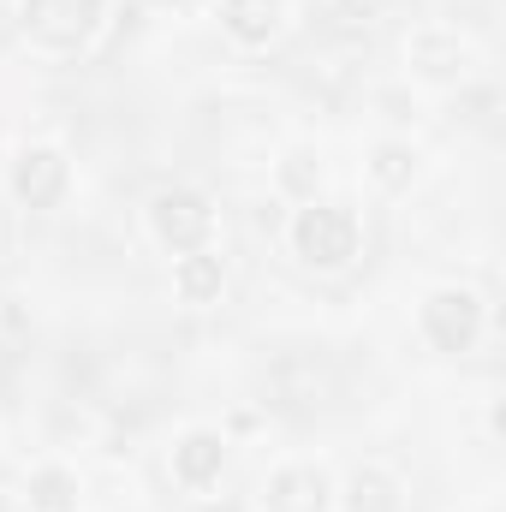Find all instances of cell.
Wrapping results in <instances>:
<instances>
[{"mask_svg": "<svg viewBox=\"0 0 506 512\" xmlns=\"http://www.w3.org/2000/svg\"><path fill=\"white\" fill-rule=\"evenodd\" d=\"M364 245H370V233H364V215H358V203H346V197H310V203H292V215H286V256L304 268V274H316V280H340V274H352L358 262H364Z\"/></svg>", "mask_w": 506, "mask_h": 512, "instance_id": "cell-1", "label": "cell"}, {"mask_svg": "<svg viewBox=\"0 0 506 512\" xmlns=\"http://www.w3.org/2000/svg\"><path fill=\"white\" fill-rule=\"evenodd\" d=\"M411 328L423 340L429 358H477L483 340H489V298L471 286V280H429L417 292V310H411Z\"/></svg>", "mask_w": 506, "mask_h": 512, "instance_id": "cell-2", "label": "cell"}, {"mask_svg": "<svg viewBox=\"0 0 506 512\" xmlns=\"http://www.w3.org/2000/svg\"><path fill=\"white\" fill-rule=\"evenodd\" d=\"M78 191V161L60 137H24L6 155V197L24 215H60Z\"/></svg>", "mask_w": 506, "mask_h": 512, "instance_id": "cell-3", "label": "cell"}, {"mask_svg": "<svg viewBox=\"0 0 506 512\" xmlns=\"http://www.w3.org/2000/svg\"><path fill=\"white\" fill-rule=\"evenodd\" d=\"M143 233L149 245L167 256L197 251V245H215L221 239V209L203 185L191 179H161L149 197H143Z\"/></svg>", "mask_w": 506, "mask_h": 512, "instance_id": "cell-4", "label": "cell"}, {"mask_svg": "<svg viewBox=\"0 0 506 512\" xmlns=\"http://www.w3.org/2000/svg\"><path fill=\"white\" fill-rule=\"evenodd\" d=\"M12 18L36 54L72 60V54L96 48V36L114 18V0H12Z\"/></svg>", "mask_w": 506, "mask_h": 512, "instance_id": "cell-5", "label": "cell"}, {"mask_svg": "<svg viewBox=\"0 0 506 512\" xmlns=\"http://www.w3.org/2000/svg\"><path fill=\"white\" fill-rule=\"evenodd\" d=\"M233 471V435L227 423H179L167 435V477L179 495H215Z\"/></svg>", "mask_w": 506, "mask_h": 512, "instance_id": "cell-6", "label": "cell"}, {"mask_svg": "<svg viewBox=\"0 0 506 512\" xmlns=\"http://www.w3.org/2000/svg\"><path fill=\"white\" fill-rule=\"evenodd\" d=\"M399 60H405V84H417V90H453V84L471 78V42L453 24H417V30H405Z\"/></svg>", "mask_w": 506, "mask_h": 512, "instance_id": "cell-7", "label": "cell"}, {"mask_svg": "<svg viewBox=\"0 0 506 512\" xmlns=\"http://www.w3.org/2000/svg\"><path fill=\"white\" fill-rule=\"evenodd\" d=\"M334 465L292 453L280 465H268L262 489H256V512H334Z\"/></svg>", "mask_w": 506, "mask_h": 512, "instance_id": "cell-8", "label": "cell"}, {"mask_svg": "<svg viewBox=\"0 0 506 512\" xmlns=\"http://www.w3.org/2000/svg\"><path fill=\"white\" fill-rule=\"evenodd\" d=\"M227 286H233V262L221 251V239L167 256V292H173L179 310H215L227 298Z\"/></svg>", "mask_w": 506, "mask_h": 512, "instance_id": "cell-9", "label": "cell"}, {"mask_svg": "<svg viewBox=\"0 0 506 512\" xmlns=\"http://www.w3.org/2000/svg\"><path fill=\"white\" fill-rule=\"evenodd\" d=\"M423 173H429V155H423V143H417L411 131H376V137L364 143V185H370L376 197H405V191H417Z\"/></svg>", "mask_w": 506, "mask_h": 512, "instance_id": "cell-10", "label": "cell"}, {"mask_svg": "<svg viewBox=\"0 0 506 512\" xmlns=\"http://www.w3.org/2000/svg\"><path fill=\"white\" fill-rule=\"evenodd\" d=\"M209 18H215V30H221L227 48L262 54V48H274L286 36V18L292 12H286V0H215Z\"/></svg>", "mask_w": 506, "mask_h": 512, "instance_id": "cell-11", "label": "cell"}, {"mask_svg": "<svg viewBox=\"0 0 506 512\" xmlns=\"http://www.w3.org/2000/svg\"><path fill=\"white\" fill-rule=\"evenodd\" d=\"M334 512H405V477L387 459H358L334 477Z\"/></svg>", "mask_w": 506, "mask_h": 512, "instance_id": "cell-12", "label": "cell"}, {"mask_svg": "<svg viewBox=\"0 0 506 512\" xmlns=\"http://www.w3.org/2000/svg\"><path fill=\"white\" fill-rule=\"evenodd\" d=\"M18 507L24 512H84V471L60 453L36 459L18 483Z\"/></svg>", "mask_w": 506, "mask_h": 512, "instance_id": "cell-13", "label": "cell"}, {"mask_svg": "<svg viewBox=\"0 0 506 512\" xmlns=\"http://www.w3.org/2000/svg\"><path fill=\"white\" fill-rule=\"evenodd\" d=\"M268 185H274L286 203H310V197H322V191H328V155H322V143H310V137L280 143L274 161H268Z\"/></svg>", "mask_w": 506, "mask_h": 512, "instance_id": "cell-14", "label": "cell"}, {"mask_svg": "<svg viewBox=\"0 0 506 512\" xmlns=\"http://www.w3.org/2000/svg\"><path fill=\"white\" fill-rule=\"evenodd\" d=\"M370 114L381 120V131H417L423 120V90L405 84V78H387L370 90Z\"/></svg>", "mask_w": 506, "mask_h": 512, "instance_id": "cell-15", "label": "cell"}, {"mask_svg": "<svg viewBox=\"0 0 506 512\" xmlns=\"http://www.w3.org/2000/svg\"><path fill=\"white\" fill-rule=\"evenodd\" d=\"M495 102H501V96H495V84H477V78H465V84H459V108H465V120H471V126H489V120H495Z\"/></svg>", "mask_w": 506, "mask_h": 512, "instance_id": "cell-16", "label": "cell"}, {"mask_svg": "<svg viewBox=\"0 0 506 512\" xmlns=\"http://www.w3.org/2000/svg\"><path fill=\"white\" fill-rule=\"evenodd\" d=\"M149 12H161V18H209V6L215 0H143Z\"/></svg>", "mask_w": 506, "mask_h": 512, "instance_id": "cell-17", "label": "cell"}, {"mask_svg": "<svg viewBox=\"0 0 506 512\" xmlns=\"http://www.w3.org/2000/svg\"><path fill=\"white\" fill-rule=\"evenodd\" d=\"M334 6H340V18H381L393 0H334Z\"/></svg>", "mask_w": 506, "mask_h": 512, "instance_id": "cell-18", "label": "cell"}, {"mask_svg": "<svg viewBox=\"0 0 506 512\" xmlns=\"http://www.w3.org/2000/svg\"><path fill=\"white\" fill-rule=\"evenodd\" d=\"M0 512H24L18 507V489H0Z\"/></svg>", "mask_w": 506, "mask_h": 512, "instance_id": "cell-19", "label": "cell"}, {"mask_svg": "<svg viewBox=\"0 0 506 512\" xmlns=\"http://www.w3.org/2000/svg\"><path fill=\"white\" fill-rule=\"evenodd\" d=\"M108 512H149V507H137V501H126V507H108Z\"/></svg>", "mask_w": 506, "mask_h": 512, "instance_id": "cell-20", "label": "cell"}, {"mask_svg": "<svg viewBox=\"0 0 506 512\" xmlns=\"http://www.w3.org/2000/svg\"><path fill=\"white\" fill-rule=\"evenodd\" d=\"M0 6H12V0H0Z\"/></svg>", "mask_w": 506, "mask_h": 512, "instance_id": "cell-21", "label": "cell"}]
</instances>
